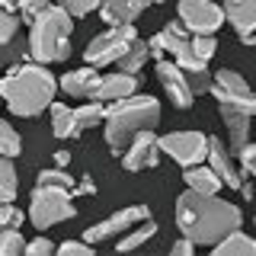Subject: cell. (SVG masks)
Instances as JSON below:
<instances>
[{"mask_svg": "<svg viewBox=\"0 0 256 256\" xmlns=\"http://www.w3.org/2000/svg\"><path fill=\"white\" fill-rule=\"evenodd\" d=\"M240 224H244V212L221 196H205L196 189L176 196V228L180 234L196 240V246L212 250L221 237H228Z\"/></svg>", "mask_w": 256, "mask_h": 256, "instance_id": "6da1fadb", "label": "cell"}, {"mask_svg": "<svg viewBox=\"0 0 256 256\" xmlns=\"http://www.w3.org/2000/svg\"><path fill=\"white\" fill-rule=\"evenodd\" d=\"M58 90H61L58 77L48 70V64H38V61L13 64L0 77V100L20 118H36L45 109H52Z\"/></svg>", "mask_w": 256, "mask_h": 256, "instance_id": "7a4b0ae2", "label": "cell"}, {"mask_svg": "<svg viewBox=\"0 0 256 256\" xmlns=\"http://www.w3.org/2000/svg\"><path fill=\"white\" fill-rule=\"evenodd\" d=\"M160 125V100L148 93H134L125 100L106 102V116H102V134L112 150H125L128 141L144 128Z\"/></svg>", "mask_w": 256, "mask_h": 256, "instance_id": "3957f363", "label": "cell"}, {"mask_svg": "<svg viewBox=\"0 0 256 256\" xmlns=\"http://www.w3.org/2000/svg\"><path fill=\"white\" fill-rule=\"evenodd\" d=\"M74 16L64 6L52 4L42 16L29 22V58L38 64H61L70 58Z\"/></svg>", "mask_w": 256, "mask_h": 256, "instance_id": "277c9868", "label": "cell"}, {"mask_svg": "<svg viewBox=\"0 0 256 256\" xmlns=\"http://www.w3.org/2000/svg\"><path fill=\"white\" fill-rule=\"evenodd\" d=\"M77 214L74 205V192L64 189V186H38L32 189L29 198V221L36 230H48L61 221H70Z\"/></svg>", "mask_w": 256, "mask_h": 256, "instance_id": "5b68a950", "label": "cell"}, {"mask_svg": "<svg viewBox=\"0 0 256 256\" xmlns=\"http://www.w3.org/2000/svg\"><path fill=\"white\" fill-rule=\"evenodd\" d=\"M134 38H138V29L132 26H109L102 29L96 38H90V45L84 48V61L93 64V68H106V64H116L128 48L134 45Z\"/></svg>", "mask_w": 256, "mask_h": 256, "instance_id": "8992f818", "label": "cell"}, {"mask_svg": "<svg viewBox=\"0 0 256 256\" xmlns=\"http://www.w3.org/2000/svg\"><path fill=\"white\" fill-rule=\"evenodd\" d=\"M176 20L186 26L192 36H214L224 22V6L214 0H176Z\"/></svg>", "mask_w": 256, "mask_h": 256, "instance_id": "52a82bcc", "label": "cell"}, {"mask_svg": "<svg viewBox=\"0 0 256 256\" xmlns=\"http://www.w3.org/2000/svg\"><path fill=\"white\" fill-rule=\"evenodd\" d=\"M208 93L214 96V102H230V106L244 109L246 116H256V90L237 70L221 68L218 74H212V90Z\"/></svg>", "mask_w": 256, "mask_h": 256, "instance_id": "ba28073f", "label": "cell"}, {"mask_svg": "<svg viewBox=\"0 0 256 256\" xmlns=\"http://www.w3.org/2000/svg\"><path fill=\"white\" fill-rule=\"evenodd\" d=\"M160 150L180 164L182 170L196 164H205L208 157V138L202 132H170V134H160Z\"/></svg>", "mask_w": 256, "mask_h": 256, "instance_id": "9c48e42d", "label": "cell"}, {"mask_svg": "<svg viewBox=\"0 0 256 256\" xmlns=\"http://www.w3.org/2000/svg\"><path fill=\"white\" fill-rule=\"evenodd\" d=\"M144 218H150V208L148 205H125V208H118L116 214H109L106 221H100V224H93V228H86L84 230V240H90V244H102V240H112V237H122L125 230H132L138 221Z\"/></svg>", "mask_w": 256, "mask_h": 256, "instance_id": "30bf717a", "label": "cell"}, {"mask_svg": "<svg viewBox=\"0 0 256 256\" xmlns=\"http://www.w3.org/2000/svg\"><path fill=\"white\" fill-rule=\"evenodd\" d=\"M160 138L154 134V128H144L138 132L132 141H128V148L122 150V166L128 173H138V170H150V166L160 164Z\"/></svg>", "mask_w": 256, "mask_h": 256, "instance_id": "8fae6325", "label": "cell"}, {"mask_svg": "<svg viewBox=\"0 0 256 256\" xmlns=\"http://www.w3.org/2000/svg\"><path fill=\"white\" fill-rule=\"evenodd\" d=\"M154 74H157L160 84H164V90H166V96L173 100V106H176V109H182V112L192 109V102H196V93H192L189 77H186V70H182L180 64L160 58V61L154 64Z\"/></svg>", "mask_w": 256, "mask_h": 256, "instance_id": "7c38bea8", "label": "cell"}, {"mask_svg": "<svg viewBox=\"0 0 256 256\" xmlns=\"http://www.w3.org/2000/svg\"><path fill=\"white\" fill-rule=\"evenodd\" d=\"M141 86V77L138 74H125V70H112V74H102L96 90L90 93V100L96 102H116V100H125V96H134Z\"/></svg>", "mask_w": 256, "mask_h": 256, "instance_id": "4fadbf2b", "label": "cell"}, {"mask_svg": "<svg viewBox=\"0 0 256 256\" xmlns=\"http://www.w3.org/2000/svg\"><path fill=\"white\" fill-rule=\"evenodd\" d=\"M205 164L221 176V182H224L228 189H240L244 173L234 166V154L228 150V144H224L221 138H208V157H205Z\"/></svg>", "mask_w": 256, "mask_h": 256, "instance_id": "5bb4252c", "label": "cell"}, {"mask_svg": "<svg viewBox=\"0 0 256 256\" xmlns=\"http://www.w3.org/2000/svg\"><path fill=\"white\" fill-rule=\"evenodd\" d=\"M218 112H221V122H224V128H228V138H230L228 150H230V154H237V150L250 141V118L253 116H246L244 109L230 106V102H218Z\"/></svg>", "mask_w": 256, "mask_h": 256, "instance_id": "9a60e30c", "label": "cell"}, {"mask_svg": "<svg viewBox=\"0 0 256 256\" xmlns=\"http://www.w3.org/2000/svg\"><path fill=\"white\" fill-rule=\"evenodd\" d=\"M100 77H102L100 68H93V64H84V68H77V70H68V74L58 80V86L70 96V100H90V93L96 90Z\"/></svg>", "mask_w": 256, "mask_h": 256, "instance_id": "2e32d148", "label": "cell"}, {"mask_svg": "<svg viewBox=\"0 0 256 256\" xmlns=\"http://www.w3.org/2000/svg\"><path fill=\"white\" fill-rule=\"evenodd\" d=\"M144 6H148V0H102L96 13L106 26H132L144 13Z\"/></svg>", "mask_w": 256, "mask_h": 256, "instance_id": "e0dca14e", "label": "cell"}, {"mask_svg": "<svg viewBox=\"0 0 256 256\" xmlns=\"http://www.w3.org/2000/svg\"><path fill=\"white\" fill-rule=\"evenodd\" d=\"M224 20L237 36L256 32V0H224Z\"/></svg>", "mask_w": 256, "mask_h": 256, "instance_id": "ac0fdd59", "label": "cell"}, {"mask_svg": "<svg viewBox=\"0 0 256 256\" xmlns=\"http://www.w3.org/2000/svg\"><path fill=\"white\" fill-rule=\"evenodd\" d=\"M182 180H186V189H196V192H205V196H218L224 189L221 176L212 170L208 164H196V166H186L182 170Z\"/></svg>", "mask_w": 256, "mask_h": 256, "instance_id": "d6986e66", "label": "cell"}, {"mask_svg": "<svg viewBox=\"0 0 256 256\" xmlns=\"http://www.w3.org/2000/svg\"><path fill=\"white\" fill-rule=\"evenodd\" d=\"M214 256H256V240L246 234V230H230L228 237H221L218 244L212 246Z\"/></svg>", "mask_w": 256, "mask_h": 256, "instance_id": "ffe728a7", "label": "cell"}, {"mask_svg": "<svg viewBox=\"0 0 256 256\" xmlns=\"http://www.w3.org/2000/svg\"><path fill=\"white\" fill-rule=\"evenodd\" d=\"M52 134L61 138V141L80 138V134H84L77 128V116H74V109H70L68 102H52Z\"/></svg>", "mask_w": 256, "mask_h": 256, "instance_id": "44dd1931", "label": "cell"}, {"mask_svg": "<svg viewBox=\"0 0 256 256\" xmlns=\"http://www.w3.org/2000/svg\"><path fill=\"white\" fill-rule=\"evenodd\" d=\"M157 221H150V218H144V221H138L132 230H125V237H118V244H116V250L118 253H128V250H138L141 244H148L150 237L157 234Z\"/></svg>", "mask_w": 256, "mask_h": 256, "instance_id": "7402d4cb", "label": "cell"}, {"mask_svg": "<svg viewBox=\"0 0 256 256\" xmlns=\"http://www.w3.org/2000/svg\"><path fill=\"white\" fill-rule=\"evenodd\" d=\"M148 61H150V48H148V42H144V38H134V45L128 48V52H125L116 64H118V70H125V74H141Z\"/></svg>", "mask_w": 256, "mask_h": 256, "instance_id": "603a6c76", "label": "cell"}, {"mask_svg": "<svg viewBox=\"0 0 256 256\" xmlns=\"http://www.w3.org/2000/svg\"><path fill=\"white\" fill-rule=\"evenodd\" d=\"M16 192H20V180H16L13 157L0 154V202H13Z\"/></svg>", "mask_w": 256, "mask_h": 256, "instance_id": "cb8c5ba5", "label": "cell"}, {"mask_svg": "<svg viewBox=\"0 0 256 256\" xmlns=\"http://www.w3.org/2000/svg\"><path fill=\"white\" fill-rule=\"evenodd\" d=\"M74 116H77V128H80V132H86V128H93V125L102 122V116H106V102L90 100V102H84V106H77Z\"/></svg>", "mask_w": 256, "mask_h": 256, "instance_id": "d4e9b609", "label": "cell"}, {"mask_svg": "<svg viewBox=\"0 0 256 256\" xmlns=\"http://www.w3.org/2000/svg\"><path fill=\"white\" fill-rule=\"evenodd\" d=\"M0 154L4 157H20L22 154V138L6 118H0Z\"/></svg>", "mask_w": 256, "mask_h": 256, "instance_id": "484cf974", "label": "cell"}, {"mask_svg": "<svg viewBox=\"0 0 256 256\" xmlns=\"http://www.w3.org/2000/svg\"><path fill=\"white\" fill-rule=\"evenodd\" d=\"M36 182H38V186H64V189H70V192H74V186H77V180L64 170V166H48V170H38Z\"/></svg>", "mask_w": 256, "mask_h": 256, "instance_id": "4316f807", "label": "cell"}, {"mask_svg": "<svg viewBox=\"0 0 256 256\" xmlns=\"http://www.w3.org/2000/svg\"><path fill=\"white\" fill-rule=\"evenodd\" d=\"M26 253V237L20 234V228L0 230V256H20Z\"/></svg>", "mask_w": 256, "mask_h": 256, "instance_id": "83f0119b", "label": "cell"}, {"mask_svg": "<svg viewBox=\"0 0 256 256\" xmlns=\"http://www.w3.org/2000/svg\"><path fill=\"white\" fill-rule=\"evenodd\" d=\"M16 32H20V16L13 10H6V6H0V48L10 45L16 38Z\"/></svg>", "mask_w": 256, "mask_h": 256, "instance_id": "f1b7e54d", "label": "cell"}, {"mask_svg": "<svg viewBox=\"0 0 256 256\" xmlns=\"http://www.w3.org/2000/svg\"><path fill=\"white\" fill-rule=\"evenodd\" d=\"M58 6H64L74 20H84V16H90V13H96L100 10V4L102 0H54Z\"/></svg>", "mask_w": 256, "mask_h": 256, "instance_id": "f546056e", "label": "cell"}, {"mask_svg": "<svg viewBox=\"0 0 256 256\" xmlns=\"http://www.w3.org/2000/svg\"><path fill=\"white\" fill-rule=\"evenodd\" d=\"M26 214L22 208H16L13 202H0V230H13V228H22Z\"/></svg>", "mask_w": 256, "mask_h": 256, "instance_id": "4dcf8cb0", "label": "cell"}, {"mask_svg": "<svg viewBox=\"0 0 256 256\" xmlns=\"http://www.w3.org/2000/svg\"><path fill=\"white\" fill-rule=\"evenodd\" d=\"M48 6H52V0H22L16 16H20V22H32L36 16H42Z\"/></svg>", "mask_w": 256, "mask_h": 256, "instance_id": "1f68e13d", "label": "cell"}, {"mask_svg": "<svg viewBox=\"0 0 256 256\" xmlns=\"http://www.w3.org/2000/svg\"><path fill=\"white\" fill-rule=\"evenodd\" d=\"M234 157L240 160V173H244V176H256V141H246Z\"/></svg>", "mask_w": 256, "mask_h": 256, "instance_id": "d6a6232c", "label": "cell"}, {"mask_svg": "<svg viewBox=\"0 0 256 256\" xmlns=\"http://www.w3.org/2000/svg\"><path fill=\"white\" fill-rule=\"evenodd\" d=\"M54 253H61V256H93V244L90 240H64V244L54 246Z\"/></svg>", "mask_w": 256, "mask_h": 256, "instance_id": "836d02e7", "label": "cell"}, {"mask_svg": "<svg viewBox=\"0 0 256 256\" xmlns=\"http://www.w3.org/2000/svg\"><path fill=\"white\" fill-rule=\"evenodd\" d=\"M52 253H54V244L48 237L26 240V256H52Z\"/></svg>", "mask_w": 256, "mask_h": 256, "instance_id": "e575fe53", "label": "cell"}, {"mask_svg": "<svg viewBox=\"0 0 256 256\" xmlns=\"http://www.w3.org/2000/svg\"><path fill=\"white\" fill-rule=\"evenodd\" d=\"M189 77V86H192V93H208L212 90V74L208 70H196V74H186Z\"/></svg>", "mask_w": 256, "mask_h": 256, "instance_id": "d590c367", "label": "cell"}, {"mask_svg": "<svg viewBox=\"0 0 256 256\" xmlns=\"http://www.w3.org/2000/svg\"><path fill=\"white\" fill-rule=\"evenodd\" d=\"M170 253H173V256H192V253H196V240H189L186 234H180V237L173 240Z\"/></svg>", "mask_w": 256, "mask_h": 256, "instance_id": "8d00e7d4", "label": "cell"}, {"mask_svg": "<svg viewBox=\"0 0 256 256\" xmlns=\"http://www.w3.org/2000/svg\"><path fill=\"white\" fill-rule=\"evenodd\" d=\"M93 192H96L93 176H90V173H84V176L77 180V186H74V198H77V196H93Z\"/></svg>", "mask_w": 256, "mask_h": 256, "instance_id": "74e56055", "label": "cell"}, {"mask_svg": "<svg viewBox=\"0 0 256 256\" xmlns=\"http://www.w3.org/2000/svg\"><path fill=\"white\" fill-rule=\"evenodd\" d=\"M70 164V150H54V166H68Z\"/></svg>", "mask_w": 256, "mask_h": 256, "instance_id": "f35d334b", "label": "cell"}, {"mask_svg": "<svg viewBox=\"0 0 256 256\" xmlns=\"http://www.w3.org/2000/svg\"><path fill=\"white\" fill-rule=\"evenodd\" d=\"M20 4H22V0H0V6H6V10H20Z\"/></svg>", "mask_w": 256, "mask_h": 256, "instance_id": "ab89813d", "label": "cell"}, {"mask_svg": "<svg viewBox=\"0 0 256 256\" xmlns=\"http://www.w3.org/2000/svg\"><path fill=\"white\" fill-rule=\"evenodd\" d=\"M240 42L250 45V48H256V32H250V36H240Z\"/></svg>", "mask_w": 256, "mask_h": 256, "instance_id": "60d3db41", "label": "cell"}, {"mask_svg": "<svg viewBox=\"0 0 256 256\" xmlns=\"http://www.w3.org/2000/svg\"><path fill=\"white\" fill-rule=\"evenodd\" d=\"M148 4H164V0H148Z\"/></svg>", "mask_w": 256, "mask_h": 256, "instance_id": "b9f144b4", "label": "cell"}, {"mask_svg": "<svg viewBox=\"0 0 256 256\" xmlns=\"http://www.w3.org/2000/svg\"><path fill=\"white\" fill-rule=\"evenodd\" d=\"M253 224H256V214H253Z\"/></svg>", "mask_w": 256, "mask_h": 256, "instance_id": "7bdbcfd3", "label": "cell"}]
</instances>
